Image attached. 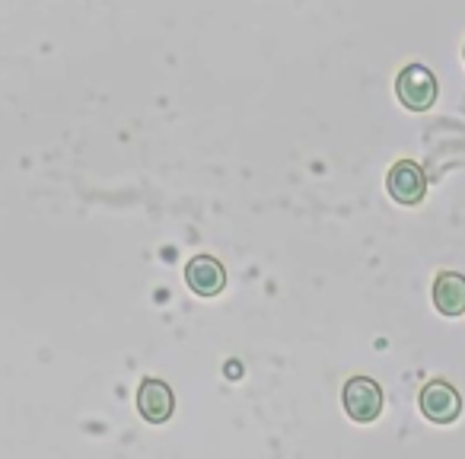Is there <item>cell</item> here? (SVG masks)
<instances>
[{
    "mask_svg": "<svg viewBox=\"0 0 465 459\" xmlns=\"http://www.w3.org/2000/svg\"><path fill=\"white\" fill-rule=\"evenodd\" d=\"M437 93H440L437 77H433L424 65L401 67L399 80H395V96H399V103L411 112L430 109V105L437 103Z\"/></svg>",
    "mask_w": 465,
    "mask_h": 459,
    "instance_id": "6da1fadb",
    "label": "cell"
},
{
    "mask_svg": "<svg viewBox=\"0 0 465 459\" xmlns=\"http://www.w3.org/2000/svg\"><path fill=\"white\" fill-rule=\"evenodd\" d=\"M341 405L351 418L361 421V424H367V421L380 418L386 399H382V389L376 380H370V376H351V380L344 383Z\"/></svg>",
    "mask_w": 465,
    "mask_h": 459,
    "instance_id": "7a4b0ae2",
    "label": "cell"
},
{
    "mask_svg": "<svg viewBox=\"0 0 465 459\" xmlns=\"http://www.w3.org/2000/svg\"><path fill=\"white\" fill-rule=\"evenodd\" d=\"M418 405L424 412L427 421L433 424H452L462 414V395L452 383L446 380H430L418 395Z\"/></svg>",
    "mask_w": 465,
    "mask_h": 459,
    "instance_id": "3957f363",
    "label": "cell"
},
{
    "mask_svg": "<svg viewBox=\"0 0 465 459\" xmlns=\"http://www.w3.org/2000/svg\"><path fill=\"white\" fill-rule=\"evenodd\" d=\"M386 188L399 205L405 207H414L424 201L427 195V175L418 163L411 160H399L392 169H389V179H386Z\"/></svg>",
    "mask_w": 465,
    "mask_h": 459,
    "instance_id": "277c9868",
    "label": "cell"
},
{
    "mask_svg": "<svg viewBox=\"0 0 465 459\" xmlns=\"http://www.w3.org/2000/svg\"><path fill=\"white\" fill-rule=\"evenodd\" d=\"M173 408H175V399H173L169 383L156 380V376L141 380V386H137V412H141L150 424H163V421H169Z\"/></svg>",
    "mask_w": 465,
    "mask_h": 459,
    "instance_id": "5b68a950",
    "label": "cell"
},
{
    "mask_svg": "<svg viewBox=\"0 0 465 459\" xmlns=\"http://www.w3.org/2000/svg\"><path fill=\"white\" fill-rule=\"evenodd\" d=\"M185 284L198 297H217L226 287V272L213 255H192L185 265Z\"/></svg>",
    "mask_w": 465,
    "mask_h": 459,
    "instance_id": "8992f818",
    "label": "cell"
},
{
    "mask_svg": "<svg viewBox=\"0 0 465 459\" xmlns=\"http://www.w3.org/2000/svg\"><path fill=\"white\" fill-rule=\"evenodd\" d=\"M433 306L443 316H462L465 313V278L459 272H443L433 281Z\"/></svg>",
    "mask_w": 465,
    "mask_h": 459,
    "instance_id": "52a82bcc",
    "label": "cell"
}]
</instances>
